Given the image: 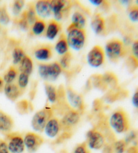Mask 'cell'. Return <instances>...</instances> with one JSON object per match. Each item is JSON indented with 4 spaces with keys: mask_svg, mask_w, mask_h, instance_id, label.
<instances>
[{
    "mask_svg": "<svg viewBox=\"0 0 138 153\" xmlns=\"http://www.w3.org/2000/svg\"><path fill=\"white\" fill-rule=\"evenodd\" d=\"M109 123L113 130L117 134L126 132L129 128L128 118L123 110L114 112L110 117Z\"/></svg>",
    "mask_w": 138,
    "mask_h": 153,
    "instance_id": "1",
    "label": "cell"
},
{
    "mask_svg": "<svg viewBox=\"0 0 138 153\" xmlns=\"http://www.w3.org/2000/svg\"><path fill=\"white\" fill-rule=\"evenodd\" d=\"M38 68L40 77L44 80L54 81L57 80L62 72V68L58 62L49 64H41Z\"/></svg>",
    "mask_w": 138,
    "mask_h": 153,
    "instance_id": "2",
    "label": "cell"
},
{
    "mask_svg": "<svg viewBox=\"0 0 138 153\" xmlns=\"http://www.w3.org/2000/svg\"><path fill=\"white\" fill-rule=\"evenodd\" d=\"M68 30V33L66 39L68 47H70L76 51L81 50L86 42V32L84 29L71 28Z\"/></svg>",
    "mask_w": 138,
    "mask_h": 153,
    "instance_id": "3",
    "label": "cell"
},
{
    "mask_svg": "<svg viewBox=\"0 0 138 153\" xmlns=\"http://www.w3.org/2000/svg\"><path fill=\"white\" fill-rule=\"evenodd\" d=\"M53 111L48 109L44 108L39 111L33 115L31 120V126L34 131L37 132H42L44 131L45 126L50 119L53 117Z\"/></svg>",
    "mask_w": 138,
    "mask_h": 153,
    "instance_id": "4",
    "label": "cell"
},
{
    "mask_svg": "<svg viewBox=\"0 0 138 153\" xmlns=\"http://www.w3.org/2000/svg\"><path fill=\"white\" fill-rule=\"evenodd\" d=\"M105 53L108 59L111 62H116L121 57L124 56L125 50L123 43L121 41L114 39L106 44Z\"/></svg>",
    "mask_w": 138,
    "mask_h": 153,
    "instance_id": "5",
    "label": "cell"
},
{
    "mask_svg": "<svg viewBox=\"0 0 138 153\" xmlns=\"http://www.w3.org/2000/svg\"><path fill=\"white\" fill-rule=\"evenodd\" d=\"M87 143L90 149L100 150L105 145V138L103 134L95 129L88 131L86 134Z\"/></svg>",
    "mask_w": 138,
    "mask_h": 153,
    "instance_id": "6",
    "label": "cell"
},
{
    "mask_svg": "<svg viewBox=\"0 0 138 153\" xmlns=\"http://www.w3.org/2000/svg\"><path fill=\"white\" fill-rule=\"evenodd\" d=\"M6 141L10 153H22L24 151L25 146L24 138L17 133H10L6 135Z\"/></svg>",
    "mask_w": 138,
    "mask_h": 153,
    "instance_id": "7",
    "label": "cell"
},
{
    "mask_svg": "<svg viewBox=\"0 0 138 153\" xmlns=\"http://www.w3.org/2000/svg\"><path fill=\"white\" fill-rule=\"evenodd\" d=\"M87 62L92 68H99L105 62V51L100 46H94L87 55Z\"/></svg>",
    "mask_w": 138,
    "mask_h": 153,
    "instance_id": "8",
    "label": "cell"
},
{
    "mask_svg": "<svg viewBox=\"0 0 138 153\" xmlns=\"http://www.w3.org/2000/svg\"><path fill=\"white\" fill-rule=\"evenodd\" d=\"M80 120V113L76 110L71 109L65 113L60 121L62 128L65 131H70L78 124Z\"/></svg>",
    "mask_w": 138,
    "mask_h": 153,
    "instance_id": "9",
    "label": "cell"
},
{
    "mask_svg": "<svg viewBox=\"0 0 138 153\" xmlns=\"http://www.w3.org/2000/svg\"><path fill=\"white\" fill-rule=\"evenodd\" d=\"M24 143L26 150L30 153L36 152L43 143V139L38 134L28 132L24 138Z\"/></svg>",
    "mask_w": 138,
    "mask_h": 153,
    "instance_id": "10",
    "label": "cell"
},
{
    "mask_svg": "<svg viewBox=\"0 0 138 153\" xmlns=\"http://www.w3.org/2000/svg\"><path fill=\"white\" fill-rule=\"evenodd\" d=\"M67 97L69 104L73 108V110L80 113L84 111V105L82 97L79 94L76 93L73 90L68 88L67 92Z\"/></svg>",
    "mask_w": 138,
    "mask_h": 153,
    "instance_id": "11",
    "label": "cell"
},
{
    "mask_svg": "<svg viewBox=\"0 0 138 153\" xmlns=\"http://www.w3.org/2000/svg\"><path fill=\"white\" fill-rule=\"evenodd\" d=\"M61 129H62V126H61L60 121L57 118L52 117L45 126L44 131L45 134L49 138H53L59 134Z\"/></svg>",
    "mask_w": 138,
    "mask_h": 153,
    "instance_id": "12",
    "label": "cell"
},
{
    "mask_svg": "<svg viewBox=\"0 0 138 153\" xmlns=\"http://www.w3.org/2000/svg\"><path fill=\"white\" fill-rule=\"evenodd\" d=\"M14 128V121L9 115L0 110V132L7 135Z\"/></svg>",
    "mask_w": 138,
    "mask_h": 153,
    "instance_id": "13",
    "label": "cell"
},
{
    "mask_svg": "<svg viewBox=\"0 0 138 153\" xmlns=\"http://www.w3.org/2000/svg\"><path fill=\"white\" fill-rule=\"evenodd\" d=\"M34 9L37 16L41 18H47L52 14V10L50 1H37Z\"/></svg>",
    "mask_w": 138,
    "mask_h": 153,
    "instance_id": "14",
    "label": "cell"
},
{
    "mask_svg": "<svg viewBox=\"0 0 138 153\" xmlns=\"http://www.w3.org/2000/svg\"><path fill=\"white\" fill-rule=\"evenodd\" d=\"M51 6L52 14H53L54 18L57 22V21L61 20L63 18V12L67 7V2L65 1H51Z\"/></svg>",
    "mask_w": 138,
    "mask_h": 153,
    "instance_id": "15",
    "label": "cell"
},
{
    "mask_svg": "<svg viewBox=\"0 0 138 153\" xmlns=\"http://www.w3.org/2000/svg\"><path fill=\"white\" fill-rule=\"evenodd\" d=\"M4 91L7 98L12 101H16L21 94V89L18 84L14 83L6 84L4 88Z\"/></svg>",
    "mask_w": 138,
    "mask_h": 153,
    "instance_id": "16",
    "label": "cell"
},
{
    "mask_svg": "<svg viewBox=\"0 0 138 153\" xmlns=\"http://www.w3.org/2000/svg\"><path fill=\"white\" fill-rule=\"evenodd\" d=\"M86 20L84 16L79 12H76L71 16V24L68 27V29H84V26H86Z\"/></svg>",
    "mask_w": 138,
    "mask_h": 153,
    "instance_id": "17",
    "label": "cell"
},
{
    "mask_svg": "<svg viewBox=\"0 0 138 153\" xmlns=\"http://www.w3.org/2000/svg\"><path fill=\"white\" fill-rule=\"evenodd\" d=\"M61 26L56 20L50 21L46 30V36L49 40H53L59 34Z\"/></svg>",
    "mask_w": 138,
    "mask_h": 153,
    "instance_id": "18",
    "label": "cell"
},
{
    "mask_svg": "<svg viewBox=\"0 0 138 153\" xmlns=\"http://www.w3.org/2000/svg\"><path fill=\"white\" fill-rule=\"evenodd\" d=\"M19 70L20 73L26 74L28 76L31 74L33 70V63L30 57H28V55H25L24 57L20 63Z\"/></svg>",
    "mask_w": 138,
    "mask_h": 153,
    "instance_id": "19",
    "label": "cell"
},
{
    "mask_svg": "<svg viewBox=\"0 0 138 153\" xmlns=\"http://www.w3.org/2000/svg\"><path fill=\"white\" fill-rule=\"evenodd\" d=\"M51 56L52 51L49 47H41L34 51V57L40 61H47L51 59Z\"/></svg>",
    "mask_w": 138,
    "mask_h": 153,
    "instance_id": "20",
    "label": "cell"
},
{
    "mask_svg": "<svg viewBox=\"0 0 138 153\" xmlns=\"http://www.w3.org/2000/svg\"><path fill=\"white\" fill-rule=\"evenodd\" d=\"M91 28L96 35H100L105 28V20L101 17H96L92 21Z\"/></svg>",
    "mask_w": 138,
    "mask_h": 153,
    "instance_id": "21",
    "label": "cell"
},
{
    "mask_svg": "<svg viewBox=\"0 0 138 153\" xmlns=\"http://www.w3.org/2000/svg\"><path fill=\"white\" fill-rule=\"evenodd\" d=\"M55 51L58 54L63 55L66 53L68 52V44L67 42V39L65 35H62L59 38V41L57 42L55 47Z\"/></svg>",
    "mask_w": 138,
    "mask_h": 153,
    "instance_id": "22",
    "label": "cell"
},
{
    "mask_svg": "<svg viewBox=\"0 0 138 153\" xmlns=\"http://www.w3.org/2000/svg\"><path fill=\"white\" fill-rule=\"evenodd\" d=\"M45 90L49 101L52 102V103H54V102H56L57 99L56 88L53 86L51 85V84H45Z\"/></svg>",
    "mask_w": 138,
    "mask_h": 153,
    "instance_id": "23",
    "label": "cell"
},
{
    "mask_svg": "<svg viewBox=\"0 0 138 153\" xmlns=\"http://www.w3.org/2000/svg\"><path fill=\"white\" fill-rule=\"evenodd\" d=\"M25 56L24 50L20 47H16L12 51V62L13 64L16 65L20 64Z\"/></svg>",
    "mask_w": 138,
    "mask_h": 153,
    "instance_id": "24",
    "label": "cell"
},
{
    "mask_svg": "<svg viewBox=\"0 0 138 153\" xmlns=\"http://www.w3.org/2000/svg\"><path fill=\"white\" fill-rule=\"evenodd\" d=\"M18 74V71L16 68L14 67H10L6 73L5 74L4 77V81L6 84L13 83V82L16 78Z\"/></svg>",
    "mask_w": 138,
    "mask_h": 153,
    "instance_id": "25",
    "label": "cell"
},
{
    "mask_svg": "<svg viewBox=\"0 0 138 153\" xmlns=\"http://www.w3.org/2000/svg\"><path fill=\"white\" fill-rule=\"evenodd\" d=\"M46 24L42 20H37L32 27V33L34 35H40L44 32Z\"/></svg>",
    "mask_w": 138,
    "mask_h": 153,
    "instance_id": "26",
    "label": "cell"
},
{
    "mask_svg": "<svg viewBox=\"0 0 138 153\" xmlns=\"http://www.w3.org/2000/svg\"><path fill=\"white\" fill-rule=\"evenodd\" d=\"M25 16L28 22L30 25H34V23L37 20V15L33 6H30L28 7V10L24 12Z\"/></svg>",
    "mask_w": 138,
    "mask_h": 153,
    "instance_id": "27",
    "label": "cell"
},
{
    "mask_svg": "<svg viewBox=\"0 0 138 153\" xmlns=\"http://www.w3.org/2000/svg\"><path fill=\"white\" fill-rule=\"evenodd\" d=\"M127 145L124 140L116 141L113 144V152L115 153H125L127 150Z\"/></svg>",
    "mask_w": 138,
    "mask_h": 153,
    "instance_id": "28",
    "label": "cell"
},
{
    "mask_svg": "<svg viewBox=\"0 0 138 153\" xmlns=\"http://www.w3.org/2000/svg\"><path fill=\"white\" fill-rule=\"evenodd\" d=\"M29 76L24 73H20L18 79V86L20 89H24L28 86Z\"/></svg>",
    "mask_w": 138,
    "mask_h": 153,
    "instance_id": "29",
    "label": "cell"
},
{
    "mask_svg": "<svg viewBox=\"0 0 138 153\" xmlns=\"http://www.w3.org/2000/svg\"><path fill=\"white\" fill-rule=\"evenodd\" d=\"M71 57H72V56H71V54L70 52L66 53L65 54L63 55L62 58H61L59 62V64L62 68H63V69H68V68L70 67Z\"/></svg>",
    "mask_w": 138,
    "mask_h": 153,
    "instance_id": "30",
    "label": "cell"
},
{
    "mask_svg": "<svg viewBox=\"0 0 138 153\" xmlns=\"http://www.w3.org/2000/svg\"><path fill=\"white\" fill-rule=\"evenodd\" d=\"M10 22V16L4 6L0 7V24L7 25Z\"/></svg>",
    "mask_w": 138,
    "mask_h": 153,
    "instance_id": "31",
    "label": "cell"
},
{
    "mask_svg": "<svg viewBox=\"0 0 138 153\" xmlns=\"http://www.w3.org/2000/svg\"><path fill=\"white\" fill-rule=\"evenodd\" d=\"M138 139V131L133 130L126 136L125 138L124 141L125 142L126 144L128 146L129 144L131 143H135V142Z\"/></svg>",
    "mask_w": 138,
    "mask_h": 153,
    "instance_id": "32",
    "label": "cell"
},
{
    "mask_svg": "<svg viewBox=\"0 0 138 153\" xmlns=\"http://www.w3.org/2000/svg\"><path fill=\"white\" fill-rule=\"evenodd\" d=\"M24 6V1H15L12 5V12L16 16L19 15Z\"/></svg>",
    "mask_w": 138,
    "mask_h": 153,
    "instance_id": "33",
    "label": "cell"
},
{
    "mask_svg": "<svg viewBox=\"0 0 138 153\" xmlns=\"http://www.w3.org/2000/svg\"><path fill=\"white\" fill-rule=\"evenodd\" d=\"M129 18L132 22H138V7H132L129 12Z\"/></svg>",
    "mask_w": 138,
    "mask_h": 153,
    "instance_id": "34",
    "label": "cell"
},
{
    "mask_svg": "<svg viewBox=\"0 0 138 153\" xmlns=\"http://www.w3.org/2000/svg\"><path fill=\"white\" fill-rule=\"evenodd\" d=\"M18 25H19L20 28L22 29V30H27L29 26V24L27 20H26L25 13L24 12L22 16V18H20L18 22Z\"/></svg>",
    "mask_w": 138,
    "mask_h": 153,
    "instance_id": "35",
    "label": "cell"
},
{
    "mask_svg": "<svg viewBox=\"0 0 138 153\" xmlns=\"http://www.w3.org/2000/svg\"><path fill=\"white\" fill-rule=\"evenodd\" d=\"M72 153H89L88 150L87 148L86 143H82L78 144L75 149H74Z\"/></svg>",
    "mask_w": 138,
    "mask_h": 153,
    "instance_id": "36",
    "label": "cell"
},
{
    "mask_svg": "<svg viewBox=\"0 0 138 153\" xmlns=\"http://www.w3.org/2000/svg\"><path fill=\"white\" fill-rule=\"evenodd\" d=\"M103 80H104L106 83L110 84L111 85H115L116 82V78L112 74H106L103 76Z\"/></svg>",
    "mask_w": 138,
    "mask_h": 153,
    "instance_id": "37",
    "label": "cell"
},
{
    "mask_svg": "<svg viewBox=\"0 0 138 153\" xmlns=\"http://www.w3.org/2000/svg\"><path fill=\"white\" fill-rule=\"evenodd\" d=\"M127 65L130 69H136L138 67V61L134 56H131L127 59Z\"/></svg>",
    "mask_w": 138,
    "mask_h": 153,
    "instance_id": "38",
    "label": "cell"
},
{
    "mask_svg": "<svg viewBox=\"0 0 138 153\" xmlns=\"http://www.w3.org/2000/svg\"><path fill=\"white\" fill-rule=\"evenodd\" d=\"M0 153H10L7 142L3 140H0Z\"/></svg>",
    "mask_w": 138,
    "mask_h": 153,
    "instance_id": "39",
    "label": "cell"
},
{
    "mask_svg": "<svg viewBox=\"0 0 138 153\" xmlns=\"http://www.w3.org/2000/svg\"><path fill=\"white\" fill-rule=\"evenodd\" d=\"M131 51L133 56L138 61V40L134 41V43L132 44Z\"/></svg>",
    "mask_w": 138,
    "mask_h": 153,
    "instance_id": "40",
    "label": "cell"
},
{
    "mask_svg": "<svg viewBox=\"0 0 138 153\" xmlns=\"http://www.w3.org/2000/svg\"><path fill=\"white\" fill-rule=\"evenodd\" d=\"M132 103L134 106L138 109V89L135 92L132 97Z\"/></svg>",
    "mask_w": 138,
    "mask_h": 153,
    "instance_id": "41",
    "label": "cell"
},
{
    "mask_svg": "<svg viewBox=\"0 0 138 153\" xmlns=\"http://www.w3.org/2000/svg\"><path fill=\"white\" fill-rule=\"evenodd\" d=\"M125 153H138V147L137 146H132L129 147Z\"/></svg>",
    "mask_w": 138,
    "mask_h": 153,
    "instance_id": "42",
    "label": "cell"
},
{
    "mask_svg": "<svg viewBox=\"0 0 138 153\" xmlns=\"http://www.w3.org/2000/svg\"><path fill=\"white\" fill-rule=\"evenodd\" d=\"M89 2L90 4H93L94 5V6H100L102 4V1H100V0H99V1H95V0H90Z\"/></svg>",
    "mask_w": 138,
    "mask_h": 153,
    "instance_id": "43",
    "label": "cell"
},
{
    "mask_svg": "<svg viewBox=\"0 0 138 153\" xmlns=\"http://www.w3.org/2000/svg\"><path fill=\"white\" fill-rule=\"evenodd\" d=\"M113 147H111V146H105L104 152H103V153H113Z\"/></svg>",
    "mask_w": 138,
    "mask_h": 153,
    "instance_id": "44",
    "label": "cell"
},
{
    "mask_svg": "<svg viewBox=\"0 0 138 153\" xmlns=\"http://www.w3.org/2000/svg\"><path fill=\"white\" fill-rule=\"evenodd\" d=\"M4 87V80L1 78H0V91H1Z\"/></svg>",
    "mask_w": 138,
    "mask_h": 153,
    "instance_id": "45",
    "label": "cell"
},
{
    "mask_svg": "<svg viewBox=\"0 0 138 153\" xmlns=\"http://www.w3.org/2000/svg\"><path fill=\"white\" fill-rule=\"evenodd\" d=\"M135 3H136V4H137V5H138V0H137V1H135Z\"/></svg>",
    "mask_w": 138,
    "mask_h": 153,
    "instance_id": "46",
    "label": "cell"
},
{
    "mask_svg": "<svg viewBox=\"0 0 138 153\" xmlns=\"http://www.w3.org/2000/svg\"><path fill=\"white\" fill-rule=\"evenodd\" d=\"M0 30H1V26H0Z\"/></svg>",
    "mask_w": 138,
    "mask_h": 153,
    "instance_id": "47",
    "label": "cell"
}]
</instances>
